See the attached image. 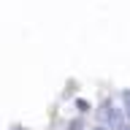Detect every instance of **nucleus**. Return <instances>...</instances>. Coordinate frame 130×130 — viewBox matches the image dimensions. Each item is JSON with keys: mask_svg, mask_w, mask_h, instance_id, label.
Returning a JSON list of instances; mask_svg holds the SVG:
<instances>
[{"mask_svg": "<svg viewBox=\"0 0 130 130\" xmlns=\"http://www.w3.org/2000/svg\"><path fill=\"white\" fill-rule=\"evenodd\" d=\"M73 106H76V111H79V117H84V114L92 111V106H89V100H84V98H76L73 100Z\"/></svg>", "mask_w": 130, "mask_h": 130, "instance_id": "obj_1", "label": "nucleus"}, {"mask_svg": "<svg viewBox=\"0 0 130 130\" xmlns=\"http://www.w3.org/2000/svg\"><path fill=\"white\" fill-rule=\"evenodd\" d=\"M68 130H84V119H81V117H73V119L68 122Z\"/></svg>", "mask_w": 130, "mask_h": 130, "instance_id": "obj_2", "label": "nucleus"}, {"mask_svg": "<svg viewBox=\"0 0 130 130\" xmlns=\"http://www.w3.org/2000/svg\"><path fill=\"white\" fill-rule=\"evenodd\" d=\"M122 100H125V106H127V114H130V92H122Z\"/></svg>", "mask_w": 130, "mask_h": 130, "instance_id": "obj_3", "label": "nucleus"}, {"mask_svg": "<svg viewBox=\"0 0 130 130\" xmlns=\"http://www.w3.org/2000/svg\"><path fill=\"white\" fill-rule=\"evenodd\" d=\"M92 130H108V127H103V125H95V127H92Z\"/></svg>", "mask_w": 130, "mask_h": 130, "instance_id": "obj_4", "label": "nucleus"}, {"mask_svg": "<svg viewBox=\"0 0 130 130\" xmlns=\"http://www.w3.org/2000/svg\"><path fill=\"white\" fill-rule=\"evenodd\" d=\"M11 130H24V127H22V125H16V127H11Z\"/></svg>", "mask_w": 130, "mask_h": 130, "instance_id": "obj_5", "label": "nucleus"}, {"mask_svg": "<svg viewBox=\"0 0 130 130\" xmlns=\"http://www.w3.org/2000/svg\"><path fill=\"white\" fill-rule=\"evenodd\" d=\"M122 130H130V125H125V127H122Z\"/></svg>", "mask_w": 130, "mask_h": 130, "instance_id": "obj_6", "label": "nucleus"}]
</instances>
